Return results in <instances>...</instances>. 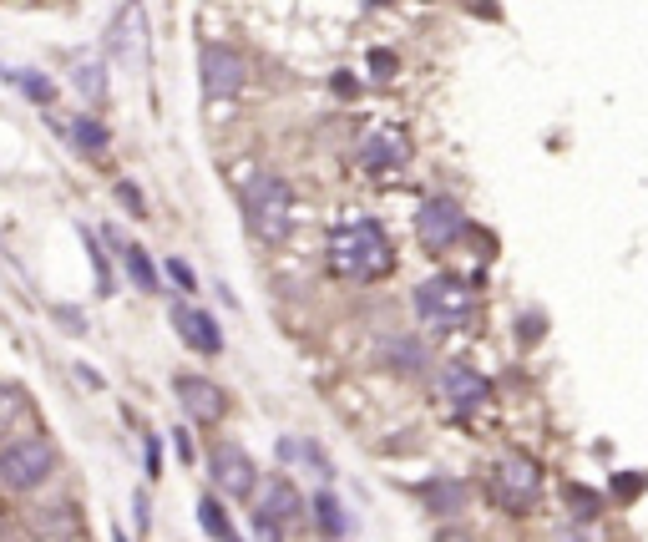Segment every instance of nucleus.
I'll use <instances>...</instances> for the list:
<instances>
[{
  "instance_id": "e433bc0d",
  "label": "nucleus",
  "mask_w": 648,
  "mask_h": 542,
  "mask_svg": "<svg viewBox=\"0 0 648 542\" xmlns=\"http://www.w3.org/2000/svg\"><path fill=\"white\" fill-rule=\"evenodd\" d=\"M390 71H395V61H390V56L380 51V56H375V76H390Z\"/></svg>"
},
{
  "instance_id": "20e7f679",
  "label": "nucleus",
  "mask_w": 648,
  "mask_h": 542,
  "mask_svg": "<svg viewBox=\"0 0 648 542\" xmlns=\"http://www.w3.org/2000/svg\"><path fill=\"white\" fill-rule=\"evenodd\" d=\"M51 472H56V446L41 441V436L11 441L0 451V487L6 492H36Z\"/></svg>"
},
{
  "instance_id": "f03ea898",
  "label": "nucleus",
  "mask_w": 648,
  "mask_h": 542,
  "mask_svg": "<svg viewBox=\"0 0 648 542\" xmlns=\"http://www.w3.org/2000/svg\"><path fill=\"white\" fill-rule=\"evenodd\" d=\"M289 183L279 173H254L243 188V218H249L254 239L264 244H284L289 239Z\"/></svg>"
},
{
  "instance_id": "cd10ccee",
  "label": "nucleus",
  "mask_w": 648,
  "mask_h": 542,
  "mask_svg": "<svg viewBox=\"0 0 648 542\" xmlns=\"http://www.w3.org/2000/svg\"><path fill=\"white\" fill-rule=\"evenodd\" d=\"M643 487H648V477H633V472L613 482V492H618V502H628V497H633V492H643Z\"/></svg>"
},
{
  "instance_id": "ddd939ff",
  "label": "nucleus",
  "mask_w": 648,
  "mask_h": 542,
  "mask_svg": "<svg viewBox=\"0 0 648 542\" xmlns=\"http://www.w3.org/2000/svg\"><path fill=\"white\" fill-rule=\"evenodd\" d=\"M173 330H178V335H183V345H188V350H198V355H218V350H223L218 320H213V315H203V309H193V304H173Z\"/></svg>"
},
{
  "instance_id": "5701e85b",
  "label": "nucleus",
  "mask_w": 648,
  "mask_h": 542,
  "mask_svg": "<svg viewBox=\"0 0 648 542\" xmlns=\"http://www.w3.org/2000/svg\"><path fill=\"white\" fill-rule=\"evenodd\" d=\"M21 416H26V396H21V385L0 380V436H6Z\"/></svg>"
},
{
  "instance_id": "f257e3e1",
  "label": "nucleus",
  "mask_w": 648,
  "mask_h": 542,
  "mask_svg": "<svg viewBox=\"0 0 648 542\" xmlns=\"http://www.w3.org/2000/svg\"><path fill=\"white\" fill-rule=\"evenodd\" d=\"M330 269L355 284H375L395 269V249L375 218H345L330 239Z\"/></svg>"
},
{
  "instance_id": "c9c22d12",
  "label": "nucleus",
  "mask_w": 648,
  "mask_h": 542,
  "mask_svg": "<svg viewBox=\"0 0 648 542\" xmlns=\"http://www.w3.org/2000/svg\"><path fill=\"white\" fill-rule=\"evenodd\" d=\"M76 375H81V380H87V385H92V391H97V385H102V375H97L92 365H76Z\"/></svg>"
},
{
  "instance_id": "39448f33",
  "label": "nucleus",
  "mask_w": 648,
  "mask_h": 542,
  "mask_svg": "<svg viewBox=\"0 0 648 542\" xmlns=\"http://www.w3.org/2000/svg\"><path fill=\"white\" fill-rule=\"evenodd\" d=\"M147 46H152L147 6H142V0H122V11H117L112 26H107V56H112L122 71H142V66H147Z\"/></svg>"
},
{
  "instance_id": "c85d7f7f",
  "label": "nucleus",
  "mask_w": 648,
  "mask_h": 542,
  "mask_svg": "<svg viewBox=\"0 0 648 542\" xmlns=\"http://www.w3.org/2000/svg\"><path fill=\"white\" fill-rule=\"evenodd\" d=\"M157 472H162V441L147 436V477H157Z\"/></svg>"
},
{
  "instance_id": "a878e982",
  "label": "nucleus",
  "mask_w": 648,
  "mask_h": 542,
  "mask_svg": "<svg viewBox=\"0 0 648 542\" xmlns=\"http://www.w3.org/2000/svg\"><path fill=\"white\" fill-rule=\"evenodd\" d=\"M117 203H122L132 218H147V203H142V193H137L132 183H117Z\"/></svg>"
},
{
  "instance_id": "f704fd0d",
  "label": "nucleus",
  "mask_w": 648,
  "mask_h": 542,
  "mask_svg": "<svg viewBox=\"0 0 648 542\" xmlns=\"http://www.w3.org/2000/svg\"><path fill=\"white\" fill-rule=\"evenodd\" d=\"M132 512H137V527L147 532V517H152V507H147V497H137V502H132Z\"/></svg>"
},
{
  "instance_id": "4be33fe9",
  "label": "nucleus",
  "mask_w": 648,
  "mask_h": 542,
  "mask_svg": "<svg viewBox=\"0 0 648 542\" xmlns=\"http://www.w3.org/2000/svg\"><path fill=\"white\" fill-rule=\"evenodd\" d=\"M198 522L208 527V537H213V542H238V537H233L228 512L218 507V497H203V502H198Z\"/></svg>"
},
{
  "instance_id": "58836bf2",
  "label": "nucleus",
  "mask_w": 648,
  "mask_h": 542,
  "mask_svg": "<svg viewBox=\"0 0 648 542\" xmlns=\"http://www.w3.org/2000/svg\"><path fill=\"white\" fill-rule=\"evenodd\" d=\"M117 542H127V537H122V532H117Z\"/></svg>"
},
{
  "instance_id": "7ed1b4c3",
  "label": "nucleus",
  "mask_w": 648,
  "mask_h": 542,
  "mask_svg": "<svg viewBox=\"0 0 648 542\" xmlns=\"http://www.w3.org/2000/svg\"><path fill=\"white\" fill-rule=\"evenodd\" d=\"M476 309V294L471 284H461L456 274H436L416 289V315L431 325V330H461Z\"/></svg>"
},
{
  "instance_id": "4468645a",
  "label": "nucleus",
  "mask_w": 648,
  "mask_h": 542,
  "mask_svg": "<svg viewBox=\"0 0 648 542\" xmlns=\"http://www.w3.org/2000/svg\"><path fill=\"white\" fill-rule=\"evenodd\" d=\"M254 492H259V507H254V517H264V522H274V527H284V522H294L299 517V487L289 482V477H269V482H254Z\"/></svg>"
},
{
  "instance_id": "aec40b11",
  "label": "nucleus",
  "mask_w": 648,
  "mask_h": 542,
  "mask_svg": "<svg viewBox=\"0 0 648 542\" xmlns=\"http://www.w3.org/2000/svg\"><path fill=\"white\" fill-rule=\"evenodd\" d=\"M385 360H390L395 370H405V375H421V370H426V345L395 335V340H385Z\"/></svg>"
},
{
  "instance_id": "bb28decb",
  "label": "nucleus",
  "mask_w": 648,
  "mask_h": 542,
  "mask_svg": "<svg viewBox=\"0 0 648 542\" xmlns=\"http://www.w3.org/2000/svg\"><path fill=\"white\" fill-rule=\"evenodd\" d=\"M168 274H173V284H183V289H188V294H193V289H198V279H193V269H188V264H183V259H168Z\"/></svg>"
},
{
  "instance_id": "1a4fd4ad",
  "label": "nucleus",
  "mask_w": 648,
  "mask_h": 542,
  "mask_svg": "<svg viewBox=\"0 0 648 542\" xmlns=\"http://www.w3.org/2000/svg\"><path fill=\"white\" fill-rule=\"evenodd\" d=\"M436 396L446 411L456 416H471L476 406H486V396H492V385H486V375H476L471 365H446L436 375Z\"/></svg>"
},
{
  "instance_id": "2eb2a0df",
  "label": "nucleus",
  "mask_w": 648,
  "mask_h": 542,
  "mask_svg": "<svg viewBox=\"0 0 648 542\" xmlns=\"http://www.w3.org/2000/svg\"><path fill=\"white\" fill-rule=\"evenodd\" d=\"M107 244H117V254H122V264H127V274H132V284L142 289V294H157V269H152V259H147V249H137V244H122V234L117 228H107L102 234Z\"/></svg>"
},
{
  "instance_id": "6ab92c4d",
  "label": "nucleus",
  "mask_w": 648,
  "mask_h": 542,
  "mask_svg": "<svg viewBox=\"0 0 648 542\" xmlns=\"http://www.w3.org/2000/svg\"><path fill=\"white\" fill-rule=\"evenodd\" d=\"M314 522H319V532L330 537V542H340V537L350 532L345 507H340V497H335V492H319V497H314Z\"/></svg>"
},
{
  "instance_id": "473e14b6",
  "label": "nucleus",
  "mask_w": 648,
  "mask_h": 542,
  "mask_svg": "<svg viewBox=\"0 0 648 542\" xmlns=\"http://www.w3.org/2000/svg\"><path fill=\"white\" fill-rule=\"evenodd\" d=\"M436 542H471V532H461V527H441Z\"/></svg>"
},
{
  "instance_id": "a211bd4d",
  "label": "nucleus",
  "mask_w": 648,
  "mask_h": 542,
  "mask_svg": "<svg viewBox=\"0 0 648 542\" xmlns=\"http://www.w3.org/2000/svg\"><path fill=\"white\" fill-rule=\"evenodd\" d=\"M426 507H431L436 517H456V512L466 507V482H456V477L431 482V487H426Z\"/></svg>"
},
{
  "instance_id": "f8f14e48",
  "label": "nucleus",
  "mask_w": 648,
  "mask_h": 542,
  "mask_svg": "<svg viewBox=\"0 0 648 542\" xmlns=\"http://www.w3.org/2000/svg\"><path fill=\"white\" fill-rule=\"evenodd\" d=\"M208 472H213L218 492H228V497H249L254 482H259V472H254V461H249L243 446H218L213 461H208Z\"/></svg>"
},
{
  "instance_id": "b1692460",
  "label": "nucleus",
  "mask_w": 648,
  "mask_h": 542,
  "mask_svg": "<svg viewBox=\"0 0 648 542\" xmlns=\"http://www.w3.org/2000/svg\"><path fill=\"white\" fill-rule=\"evenodd\" d=\"M11 82H16V87H21V92H26L31 102H41V107H46V102L56 97V87H51V76H41V71H31V66L11 71Z\"/></svg>"
},
{
  "instance_id": "412c9836",
  "label": "nucleus",
  "mask_w": 648,
  "mask_h": 542,
  "mask_svg": "<svg viewBox=\"0 0 648 542\" xmlns=\"http://www.w3.org/2000/svg\"><path fill=\"white\" fill-rule=\"evenodd\" d=\"M66 132H71V142H76L81 152H107V142H112V132H107L97 117H71Z\"/></svg>"
},
{
  "instance_id": "9b49d317",
  "label": "nucleus",
  "mask_w": 648,
  "mask_h": 542,
  "mask_svg": "<svg viewBox=\"0 0 648 542\" xmlns=\"http://www.w3.org/2000/svg\"><path fill=\"white\" fill-rule=\"evenodd\" d=\"M360 158H365V168H370L375 178H385V173H395V168L411 163V137H405L400 127H375V132H365Z\"/></svg>"
},
{
  "instance_id": "2f4dec72",
  "label": "nucleus",
  "mask_w": 648,
  "mask_h": 542,
  "mask_svg": "<svg viewBox=\"0 0 648 542\" xmlns=\"http://www.w3.org/2000/svg\"><path fill=\"white\" fill-rule=\"evenodd\" d=\"M173 446H178L183 461H193V441H188V431H173Z\"/></svg>"
},
{
  "instance_id": "423d86ee",
  "label": "nucleus",
  "mask_w": 648,
  "mask_h": 542,
  "mask_svg": "<svg viewBox=\"0 0 648 542\" xmlns=\"http://www.w3.org/2000/svg\"><path fill=\"white\" fill-rule=\"evenodd\" d=\"M492 492L502 497L507 512H527L542 497V467L532 456H522V451H507L497 461V472H492Z\"/></svg>"
},
{
  "instance_id": "f3484780",
  "label": "nucleus",
  "mask_w": 648,
  "mask_h": 542,
  "mask_svg": "<svg viewBox=\"0 0 648 542\" xmlns=\"http://www.w3.org/2000/svg\"><path fill=\"white\" fill-rule=\"evenodd\" d=\"M31 532H36L41 542H71V537H76V512L56 502V507H46V512L31 517Z\"/></svg>"
},
{
  "instance_id": "72a5a7b5",
  "label": "nucleus",
  "mask_w": 648,
  "mask_h": 542,
  "mask_svg": "<svg viewBox=\"0 0 648 542\" xmlns=\"http://www.w3.org/2000/svg\"><path fill=\"white\" fill-rule=\"evenodd\" d=\"M471 6H476V16H486V21H497L502 11H497V0H471Z\"/></svg>"
},
{
  "instance_id": "393cba45",
  "label": "nucleus",
  "mask_w": 648,
  "mask_h": 542,
  "mask_svg": "<svg viewBox=\"0 0 648 542\" xmlns=\"http://www.w3.org/2000/svg\"><path fill=\"white\" fill-rule=\"evenodd\" d=\"M87 239V249H92V269H97V289L102 294H112V264H107V254L97 249V234H81Z\"/></svg>"
},
{
  "instance_id": "4c0bfd02",
  "label": "nucleus",
  "mask_w": 648,
  "mask_h": 542,
  "mask_svg": "<svg viewBox=\"0 0 648 542\" xmlns=\"http://www.w3.org/2000/svg\"><path fill=\"white\" fill-rule=\"evenodd\" d=\"M0 76H11V71H6V66H0Z\"/></svg>"
},
{
  "instance_id": "dca6fc26",
  "label": "nucleus",
  "mask_w": 648,
  "mask_h": 542,
  "mask_svg": "<svg viewBox=\"0 0 648 542\" xmlns=\"http://www.w3.org/2000/svg\"><path fill=\"white\" fill-rule=\"evenodd\" d=\"M71 82H76V92L87 97V102H102V97H107V66H102V56L81 51V56L71 61Z\"/></svg>"
},
{
  "instance_id": "7c9ffc66",
  "label": "nucleus",
  "mask_w": 648,
  "mask_h": 542,
  "mask_svg": "<svg viewBox=\"0 0 648 542\" xmlns=\"http://www.w3.org/2000/svg\"><path fill=\"white\" fill-rule=\"evenodd\" d=\"M335 92H340V97H360V82H355L350 71H335Z\"/></svg>"
},
{
  "instance_id": "6e6552de",
  "label": "nucleus",
  "mask_w": 648,
  "mask_h": 542,
  "mask_svg": "<svg viewBox=\"0 0 648 542\" xmlns=\"http://www.w3.org/2000/svg\"><path fill=\"white\" fill-rule=\"evenodd\" d=\"M416 234H421V244L431 249V254H441V249H451L461 234H466V213H461V203L456 198H426L421 203V213H416Z\"/></svg>"
},
{
  "instance_id": "9d476101",
  "label": "nucleus",
  "mask_w": 648,
  "mask_h": 542,
  "mask_svg": "<svg viewBox=\"0 0 648 542\" xmlns=\"http://www.w3.org/2000/svg\"><path fill=\"white\" fill-rule=\"evenodd\" d=\"M173 391H178V401H183V416H193V421H203V426H213V421L228 416L223 385H213L208 375H178Z\"/></svg>"
},
{
  "instance_id": "0eeeda50",
  "label": "nucleus",
  "mask_w": 648,
  "mask_h": 542,
  "mask_svg": "<svg viewBox=\"0 0 648 542\" xmlns=\"http://www.w3.org/2000/svg\"><path fill=\"white\" fill-rule=\"evenodd\" d=\"M198 76H203V97L228 102V97L243 92V82H249V66H243V56H238L233 46H203Z\"/></svg>"
},
{
  "instance_id": "c756f323",
  "label": "nucleus",
  "mask_w": 648,
  "mask_h": 542,
  "mask_svg": "<svg viewBox=\"0 0 648 542\" xmlns=\"http://www.w3.org/2000/svg\"><path fill=\"white\" fill-rule=\"evenodd\" d=\"M567 497H573V507H578L583 517H593V512H598V502H593V492H583V487H573V492H567Z\"/></svg>"
}]
</instances>
